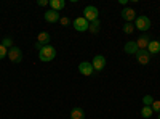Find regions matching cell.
Returning a JSON list of instances; mask_svg holds the SVG:
<instances>
[{"label": "cell", "mask_w": 160, "mask_h": 119, "mask_svg": "<svg viewBox=\"0 0 160 119\" xmlns=\"http://www.w3.org/2000/svg\"><path fill=\"white\" fill-rule=\"evenodd\" d=\"M38 58L40 61H43V63H50L56 58V50L55 47H51V45H45L42 47V50L38 51Z\"/></svg>", "instance_id": "1"}, {"label": "cell", "mask_w": 160, "mask_h": 119, "mask_svg": "<svg viewBox=\"0 0 160 119\" xmlns=\"http://www.w3.org/2000/svg\"><path fill=\"white\" fill-rule=\"evenodd\" d=\"M98 15H99L98 8L93 7V5H88V7H85V10H83V18H85L88 23L96 21V19H98Z\"/></svg>", "instance_id": "2"}, {"label": "cell", "mask_w": 160, "mask_h": 119, "mask_svg": "<svg viewBox=\"0 0 160 119\" xmlns=\"http://www.w3.org/2000/svg\"><path fill=\"white\" fill-rule=\"evenodd\" d=\"M135 28L139 29V31H142V32H146V31L151 28V19H149L148 16H144V15L136 16V19H135Z\"/></svg>", "instance_id": "3"}, {"label": "cell", "mask_w": 160, "mask_h": 119, "mask_svg": "<svg viewBox=\"0 0 160 119\" xmlns=\"http://www.w3.org/2000/svg\"><path fill=\"white\" fill-rule=\"evenodd\" d=\"M72 26H74V29H75V31H78V32H85V31H88V28H90V23H88L83 16H80V18H75V19H74Z\"/></svg>", "instance_id": "4"}, {"label": "cell", "mask_w": 160, "mask_h": 119, "mask_svg": "<svg viewBox=\"0 0 160 119\" xmlns=\"http://www.w3.org/2000/svg\"><path fill=\"white\" fill-rule=\"evenodd\" d=\"M8 58H10V61H13V63H21V60H22V51H21V48H18V47H11L10 50H8V55H7Z\"/></svg>", "instance_id": "5"}, {"label": "cell", "mask_w": 160, "mask_h": 119, "mask_svg": "<svg viewBox=\"0 0 160 119\" xmlns=\"http://www.w3.org/2000/svg\"><path fill=\"white\" fill-rule=\"evenodd\" d=\"M43 18H45V21H47V23L55 24V23H58V21L61 19V15H59L58 11H55V10H48V11H45Z\"/></svg>", "instance_id": "6"}, {"label": "cell", "mask_w": 160, "mask_h": 119, "mask_svg": "<svg viewBox=\"0 0 160 119\" xmlns=\"http://www.w3.org/2000/svg\"><path fill=\"white\" fill-rule=\"evenodd\" d=\"M93 69L95 71H102L104 69V66H106V57L102 55H96L95 58H93Z\"/></svg>", "instance_id": "7"}, {"label": "cell", "mask_w": 160, "mask_h": 119, "mask_svg": "<svg viewBox=\"0 0 160 119\" xmlns=\"http://www.w3.org/2000/svg\"><path fill=\"white\" fill-rule=\"evenodd\" d=\"M93 71H95V69H93V64L88 63V61H83V63H80V64H78V73H80V74H83V76H87V77L91 76Z\"/></svg>", "instance_id": "8"}, {"label": "cell", "mask_w": 160, "mask_h": 119, "mask_svg": "<svg viewBox=\"0 0 160 119\" xmlns=\"http://www.w3.org/2000/svg\"><path fill=\"white\" fill-rule=\"evenodd\" d=\"M122 18L127 21V23H131L136 19V11L133 8H123L122 10Z\"/></svg>", "instance_id": "9"}, {"label": "cell", "mask_w": 160, "mask_h": 119, "mask_svg": "<svg viewBox=\"0 0 160 119\" xmlns=\"http://www.w3.org/2000/svg\"><path fill=\"white\" fill-rule=\"evenodd\" d=\"M136 60H138L139 64H148L149 60H151L149 51H148V50H139L138 53H136Z\"/></svg>", "instance_id": "10"}, {"label": "cell", "mask_w": 160, "mask_h": 119, "mask_svg": "<svg viewBox=\"0 0 160 119\" xmlns=\"http://www.w3.org/2000/svg\"><path fill=\"white\" fill-rule=\"evenodd\" d=\"M138 51H139V48H138L136 41H130V42L125 44V53H128V55H136Z\"/></svg>", "instance_id": "11"}, {"label": "cell", "mask_w": 160, "mask_h": 119, "mask_svg": "<svg viewBox=\"0 0 160 119\" xmlns=\"http://www.w3.org/2000/svg\"><path fill=\"white\" fill-rule=\"evenodd\" d=\"M149 42H151V37H149L148 34H142V35L138 39V41H136V44H138V48H139V50H148Z\"/></svg>", "instance_id": "12"}, {"label": "cell", "mask_w": 160, "mask_h": 119, "mask_svg": "<svg viewBox=\"0 0 160 119\" xmlns=\"http://www.w3.org/2000/svg\"><path fill=\"white\" fill-rule=\"evenodd\" d=\"M148 51H149V55H157V53H160V42H158V41H151L149 45H148Z\"/></svg>", "instance_id": "13"}, {"label": "cell", "mask_w": 160, "mask_h": 119, "mask_svg": "<svg viewBox=\"0 0 160 119\" xmlns=\"http://www.w3.org/2000/svg\"><path fill=\"white\" fill-rule=\"evenodd\" d=\"M50 7H51V10H55V11H61V10H64V7H66V2L64 0H50Z\"/></svg>", "instance_id": "14"}, {"label": "cell", "mask_w": 160, "mask_h": 119, "mask_svg": "<svg viewBox=\"0 0 160 119\" xmlns=\"http://www.w3.org/2000/svg\"><path fill=\"white\" fill-rule=\"evenodd\" d=\"M50 39H51V35H50L48 32H45V31H43V32H40V34L37 35V42H38L40 45H43V47H45V45H48Z\"/></svg>", "instance_id": "15"}, {"label": "cell", "mask_w": 160, "mask_h": 119, "mask_svg": "<svg viewBox=\"0 0 160 119\" xmlns=\"http://www.w3.org/2000/svg\"><path fill=\"white\" fill-rule=\"evenodd\" d=\"M71 119H85V111H83L82 108H78V106L72 108V111H71Z\"/></svg>", "instance_id": "16"}, {"label": "cell", "mask_w": 160, "mask_h": 119, "mask_svg": "<svg viewBox=\"0 0 160 119\" xmlns=\"http://www.w3.org/2000/svg\"><path fill=\"white\" fill-rule=\"evenodd\" d=\"M88 31H90L91 34H98V32L101 31V23H99V19H96V21L90 23V28H88Z\"/></svg>", "instance_id": "17"}, {"label": "cell", "mask_w": 160, "mask_h": 119, "mask_svg": "<svg viewBox=\"0 0 160 119\" xmlns=\"http://www.w3.org/2000/svg\"><path fill=\"white\" fill-rule=\"evenodd\" d=\"M152 114H154V111H152L151 106H142V110H141V116H142V117L148 119V117H151Z\"/></svg>", "instance_id": "18"}, {"label": "cell", "mask_w": 160, "mask_h": 119, "mask_svg": "<svg viewBox=\"0 0 160 119\" xmlns=\"http://www.w3.org/2000/svg\"><path fill=\"white\" fill-rule=\"evenodd\" d=\"M133 31H135V26H133L131 23H125V26H123V32L125 34H133Z\"/></svg>", "instance_id": "19"}, {"label": "cell", "mask_w": 160, "mask_h": 119, "mask_svg": "<svg viewBox=\"0 0 160 119\" xmlns=\"http://www.w3.org/2000/svg\"><path fill=\"white\" fill-rule=\"evenodd\" d=\"M2 45H3L5 48H8V50H10V48L13 47V39H11V37H5L3 41H2Z\"/></svg>", "instance_id": "20"}, {"label": "cell", "mask_w": 160, "mask_h": 119, "mask_svg": "<svg viewBox=\"0 0 160 119\" xmlns=\"http://www.w3.org/2000/svg\"><path fill=\"white\" fill-rule=\"evenodd\" d=\"M152 101H154V98H152L151 95H144V97H142V103H144V106H151Z\"/></svg>", "instance_id": "21"}, {"label": "cell", "mask_w": 160, "mask_h": 119, "mask_svg": "<svg viewBox=\"0 0 160 119\" xmlns=\"http://www.w3.org/2000/svg\"><path fill=\"white\" fill-rule=\"evenodd\" d=\"M151 108L154 113H160V100H154L152 105H151Z\"/></svg>", "instance_id": "22"}, {"label": "cell", "mask_w": 160, "mask_h": 119, "mask_svg": "<svg viewBox=\"0 0 160 119\" xmlns=\"http://www.w3.org/2000/svg\"><path fill=\"white\" fill-rule=\"evenodd\" d=\"M7 55H8V48H5L2 44H0V60H3Z\"/></svg>", "instance_id": "23"}, {"label": "cell", "mask_w": 160, "mask_h": 119, "mask_svg": "<svg viewBox=\"0 0 160 119\" xmlns=\"http://www.w3.org/2000/svg\"><path fill=\"white\" fill-rule=\"evenodd\" d=\"M59 23H61L62 26H69V24H71V19H69L68 16H61V19H59Z\"/></svg>", "instance_id": "24"}, {"label": "cell", "mask_w": 160, "mask_h": 119, "mask_svg": "<svg viewBox=\"0 0 160 119\" xmlns=\"http://www.w3.org/2000/svg\"><path fill=\"white\" fill-rule=\"evenodd\" d=\"M37 5L38 7H47V5H50V2H48V0H38Z\"/></svg>", "instance_id": "25"}, {"label": "cell", "mask_w": 160, "mask_h": 119, "mask_svg": "<svg viewBox=\"0 0 160 119\" xmlns=\"http://www.w3.org/2000/svg\"><path fill=\"white\" fill-rule=\"evenodd\" d=\"M42 47H43V45H40V44H38V42H37V44H35V48H37V50H38V51H40V50H42Z\"/></svg>", "instance_id": "26"}, {"label": "cell", "mask_w": 160, "mask_h": 119, "mask_svg": "<svg viewBox=\"0 0 160 119\" xmlns=\"http://www.w3.org/2000/svg\"><path fill=\"white\" fill-rule=\"evenodd\" d=\"M158 119H160V113H158Z\"/></svg>", "instance_id": "27"}]
</instances>
